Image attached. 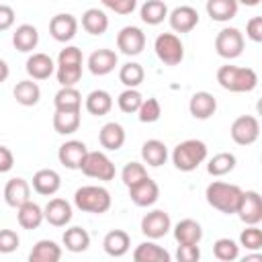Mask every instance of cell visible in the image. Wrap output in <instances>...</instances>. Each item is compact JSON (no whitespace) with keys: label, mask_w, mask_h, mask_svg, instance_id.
<instances>
[{"label":"cell","mask_w":262,"mask_h":262,"mask_svg":"<svg viewBox=\"0 0 262 262\" xmlns=\"http://www.w3.org/2000/svg\"><path fill=\"white\" fill-rule=\"evenodd\" d=\"M205 199L213 209H217L225 215H233L239 205V199H242V188L231 182L213 180L205 190Z\"/></svg>","instance_id":"cell-1"},{"label":"cell","mask_w":262,"mask_h":262,"mask_svg":"<svg viewBox=\"0 0 262 262\" xmlns=\"http://www.w3.org/2000/svg\"><path fill=\"white\" fill-rule=\"evenodd\" d=\"M217 82L223 90L229 92H252L258 86V74L252 68H239L227 63L217 70Z\"/></svg>","instance_id":"cell-2"},{"label":"cell","mask_w":262,"mask_h":262,"mask_svg":"<svg viewBox=\"0 0 262 262\" xmlns=\"http://www.w3.org/2000/svg\"><path fill=\"white\" fill-rule=\"evenodd\" d=\"M207 160V143L201 139H184L172 151V164L180 172H192Z\"/></svg>","instance_id":"cell-3"},{"label":"cell","mask_w":262,"mask_h":262,"mask_svg":"<svg viewBox=\"0 0 262 262\" xmlns=\"http://www.w3.org/2000/svg\"><path fill=\"white\" fill-rule=\"evenodd\" d=\"M111 203H113L111 192L104 186L86 184L74 192V205L84 213H94V215L106 213L111 209Z\"/></svg>","instance_id":"cell-4"},{"label":"cell","mask_w":262,"mask_h":262,"mask_svg":"<svg viewBox=\"0 0 262 262\" xmlns=\"http://www.w3.org/2000/svg\"><path fill=\"white\" fill-rule=\"evenodd\" d=\"M80 170L84 176L88 178H96V180H113L117 170H115V164L113 160L104 154V151H90L84 156L82 164H80Z\"/></svg>","instance_id":"cell-5"},{"label":"cell","mask_w":262,"mask_h":262,"mask_svg":"<svg viewBox=\"0 0 262 262\" xmlns=\"http://www.w3.org/2000/svg\"><path fill=\"white\" fill-rule=\"evenodd\" d=\"M154 51L166 66H178L184 59V45L174 33H160L154 41Z\"/></svg>","instance_id":"cell-6"},{"label":"cell","mask_w":262,"mask_h":262,"mask_svg":"<svg viewBox=\"0 0 262 262\" xmlns=\"http://www.w3.org/2000/svg\"><path fill=\"white\" fill-rule=\"evenodd\" d=\"M244 45H246L244 35L235 27H225L215 37V51L223 59H235V57H239L242 51H244Z\"/></svg>","instance_id":"cell-7"},{"label":"cell","mask_w":262,"mask_h":262,"mask_svg":"<svg viewBox=\"0 0 262 262\" xmlns=\"http://www.w3.org/2000/svg\"><path fill=\"white\" fill-rule=\"evenodd\" d=\"M229 135L237 145H252L260 137V121L254 115H242L233 119Z\"/></svg>","instance_id":"cell-8"},{"label":"cell","mask_w":262,"mask_h":262,"mask_svg":"<svg viewBox=\"0 0 262 262\" xmlns=\"http://www.w3.org/2000/svg\"><path fill=\"white\" fill-rule=\"evenodd\" d=\"M235 213L246 225H258L262 221V196H260V192L242 190V199H239Z\"/></svg>","instance_id":"cell-9"},{"label":"cell","mask_w":262,"mask_h":262,"mask_svg":"<svg viewBox=\"0 0 262 262\" xmlns=\"http://www.w3.org/2000/svg\"><path fill=\"white\" fill-rule=\"evenodd\" d=\"M172 229V219L166 211L162 209H154L149 213L143 215L141 219V233L147 237V239H160L164 237L168 231Z\"/></svg>","instance_id":"cell-10"},{"label":"cell","mask_w":262,"mask_h":262,"mask_svg":"<svg viewBox=\"0 0 262 262\" xmlns=\"http://www.w3.org/2000/svg\"><path fill=\"white\" fill-rule=\"evenodd\" d=\"M145 47V33L139 27H123L117 33V49L125 55H139Z\"/></svg>","instance_id":"cell-11"},{"label":"cell","mask_w":262,"mask_h":262,"mask_svg":"<svg viewBox=\"0 0 262 262\" xmlns=\"http://www.w3.org/2000/svg\"><path fill=\"white\" fill-rule=\"evenodd\" d=\"M129 199L133 201L135 207H151L160 199V186L154 178L145 176L129 186Z\"/></svg>","instance_id":"cell-12"},{"label":"cell","mask_w":262,"mask_h":262,"mask_svg":"<svg viewBox=\"0 0 262 262\" xmlns=\"http://www.w3.org/2000/svg\"><path fill=\"white\" fill-rule=\"evenodd\" d=\"M76 33H78V18L70 12H59L49 20V35L59 43L72 41Z\"/></svg>","instance_id":"cell-13"},{"label":"cell","mask_w":262,"mask_h":262,"mask_svg":"<svg viewBox=\"0 0 262 262\" xmlns=\"http://www.w3.org/2000/svg\"><path fill=\"white\" fill-rule=\"evenodd\" d=\"M88 154V147L84 141L80 139H70L66 143L59 145L57 149V160L61 166H66L68 170H80V164L84 160V156Z\"/></svg>","instance_id":"cell-14"},{"label":"cell","mask_w":262,"mask_h":262,"mask_svg":"<svg viewBox=\"0 0 262 262\" xmlns=\"http://www.w3.org/2000/svg\"><path fill=\"white\" fill-rule=\"evenodd\" d=\"M43 217L53 227H66L72 221V205L66 199H49V203L43 207Z\"/></svg>","instance_id":"cell-15"},{"label":"cell","mask_w":262,"mask_h":262,"mask_svg":"<svg viewBox=\"0 0 262 262\" xmlns=\"http://www.w3.org/2000/svg\"><path fill=\"white\" fill-rule=\"evenodd\" d=\"M168 23L174 33H190L199 25V12L192 6H176L172 12H168Z\"/></svg>","instance_id":"cell-16"},{"label":"cell","mask_w":262,"mask_h":262,"mask_svg":"<svg viewBox=\"0 0 262 262\" xmlns=\"http://www.w3.org/2000/svg\"><path fill=\"white\" fill-rule=\"evenodd\" d=\"M188 111H190V115H192L194 119L207 121V119H211V117L215 115V111H217V98H215L211 92H207V90L194 92V94L190 96V100H188Z\"/></svg>","instance_id":"cell-17"},{"label":"cell","mask_w":262,"mask_h":262,"mask_svg":"<svg viewBox=\"0 0 262 262\" xmlns=\"http://www.w3.org/2000/svg\"><path fill=\"white\" fill-rule=\"evenodd\" d=\"M33 190L37 194H43V196H51L59 190L61 186V176L53 170V168H41L33 174Z\"/></svg>","instance_id":"cell-18"},{"label":"cell","mask_w":262,"mask_h":262,"mask_svg":"<svg viewBox=\"0 0 262 262\" xmlns=\"http://www.w3.org/2000/svg\"><path fill=\"white\" fill-rule=\"evenodd\" d=\"M2 194H4V201H6L8 207L18 209L23 203H27V201L31 199V184H29L25 178H20V176L10 178V180L6 182Z\"/></svg>","instance_id":"cell-19"},{"label":"cell","mask_w":262,"mask_h":262,"mask_svg":"<svg viewBox=\"0 0 262 262\" xmlns=\"http://www.w3.org/2000/svg\"><path fill=\"white\" fill-rule=\"evenodd\" d=\"M117 61H119L117 53L113 49L102 47V49H96V51L90 53V57H88V70L94 76H106V74H111L115 70Z\"/></svg>","instance_id":"cell-20"},{"label":"cell","mask_w":262,"mask_h":262,"mask_svg":"<svg viewBox=\"0 0 262 262\" xmlns=\"http://www.w3.org/2000/svg\"><path fill=\"white\" fill-rule=\"evenodd\" d=\"M102 248H104V252H106L111 258H121V256H125V254L129 252V248H131V237H129V233L123 231V229H111V231L104 235V239H102Z\"/></svg>","instance_id":"cell-21"},{"label":"cell","mask_w":262,"mask_h":262,"mask_svg":"<svg viewBox=\"0 0 262 262\" xmlns=\"http://www.w3.org/2000/svg\"><path fill=\"white\" fill-rule=\"evenodd\" d=\"M27 74L31 80H47L55 72V61L47 53H33L27 59Z\"/></svg>","instance_id":"cell-22"},{"label":"cell","mask_w":262,"mask_h":262,"mask_svg":"<svg viewBox=\"0 0 262 262\" xmlns=\"http://www.w3.org/2000/svg\"><path fill=\"white\" fill-rule=\"evenodd\" d=\"M98 143L104 149H108V151L121 149L123 143H125V129H123V125H119L115 121L104 123L100 127V131H98Z\"/></svg>","instance_id":"cell-23"},{"label":"cell","mask_w":262,"mask_h":262,"mask_svg":"<svg viewBox=\"0 0 262 262\" xmlns=\"http://www.w3.org/2000/svg\"><path fill=\"white\" fill-rule=\"evenodd\" d=\"M16 221L23 229H37L45 217H43V207H39L35 201H27L16 209Z\"/></svg>","instance_id":"cell-24"},{"label":"cell","mask_w":262,"mask_h":262,"mask_svg":"<svg viewBox=\"0 0 262 262\" xmlns=\"http://www.w3.org/2000/svg\"><path fill=\"white\" fill-rule=\"evenodd\" d=\"M37 43H39V31H37V27L25 23V25H18L14 29V33H12V45H14V49H18L23 53H29V51H33L37 47Z\"/></svg>","instance_id":"cell-25"},{"label":"cell","mask_w":262,"mask_h":262,"mask_svg":"<svg viewBox=\"0 0 262 262\" xmlns=\"http://www.w3.org/2000/svg\"><path fill=\"white\" fill-rule=\"evenodd\" d=\"M133 260L135 262H170L172 256L168 250H164L156 242H143L133 250Z\"/></svg>","instance_id":"cell-26"},{"label":"cell","mask_w":262,"mask_h":262,"mask_svg":"<svg viewBox=\"0 0 262 262\" xmlns=\"http://www.w3.org/2000/svg\"><path fill=\"white\" fill-rule=\"evenodd\" d=\"M141 160H143V164H147L151 168H158V166L166 164V160H168L166 143L160 141V139H147L141 145Z\"/></svg>","instance_id":"cell-27"},{"label":"cell","mask_w":262,"mask_h":262,"mask_svg":"<svg viewBox=\"0 0 262 262\" xmlns=\"http://www.w3.org/2000/svg\"><path fill=\"white\" fill-rule=\"evenodd\" d=\"M174 239L178 244H199L203 239V227L194 219H180L174 225Z\"/></svg>","instance_id":"cell-28"},{"label":"cell","mask_w":262,"mask_h":262,"mask_svg":"<svg viewBox=\"0 0 262 262\" xmlns=\"http://www.w3.org/2000/svg\"><path fill=\"white\" fill-rule=\"evenodd\" d=\"M61 242L66 246L68 252H74V254H80V252H86L88 246H90V233L80 227V225H74V227H68L61 235Z\"/></svg>","instance_id":"cell-29"},{"label":"cell","mask_w":262,"mask_h":262,"mask_svg":"<svg viewBox=\"0 0 262 262\" xmlns=\"http://www.w3.org/2000/svg\"><path fill=\"white\" fill-rule=\"evenodd\" d=\"M205 8H207V14L211 16V20L227 23L237 14L239 4H237V0H207Z\"/></svg>","instance_id":"cell-30"},{"label":"cell","mask_w":262,"mask_h":262,"mask_svg":"<svg viewBox=\"0 0 262 262\" xmlns=\"http://www.w3.org/2000/svg\"><path fill=\"white\" fill-rule=\"evenodd\" d=\"M82 29L86 33L94 35V37L104 35L106 29H108V16H106V12L100 10V8H88V10H84V14H82Z\"/></svg>","instance_id":"cell-31"},{"label":"cell","mask_w":262,"mask_h":262,"mask_svg":"<svg viewBox=\"0 0 262 262\" xmlns=\"http://www.w3.org/2000/svg\"><path fill=\"white\" fill-rule=\"evenodd\" d=\"M84 106H86V111H88L90 115H94V117H104V115H108L111 108H113V96H111L106 90H102V88L92 90V92L86 96Z\"/></svg>","instance_id":"cell-32"},{"label":"cell","mask_w":262,"mask_h":262,"mask_svg":"<svg viewBox=\"0 0 262 262\" xmlns=\"http://www.w3.org/2000/svg\"><path fill=\"white\" fill-rule=\"evenodd\" d=\"M59 258H61V246H57L53 239H39L29 252L31 262H57Z\"/></svg>","instance_id":"cell-33"},{"label":"cell","mask_w":262,"mask_h":262,"mask_svg":"<svg viewBox=\"0 0 262 262\" xmlns=\"http://www.w3.org/2000/svg\"><path fill=\"white\" fill-rule=\"evenodd\" d=\"M55 111H80L82 108V94L76 86H61L53 96Z\"/></svg>","instance_id":"cell-34"},{"label":"cell","mask_w":262,"mask_h":262,"mask_svg":"<svg viewBox=\"0 0 262 262\" xmlns=\"http://www.w3.org/2000/svg\"><path fill=\"white\" fill-rule=\"evenodd\" d=\"M12 94H14V100L18 104H23V106H35L39 102V98H41V88L33 80H20V82H16Z\"/></svg>","instance_id":"cell-35"},{"label":"cell","mask_w":262,"mask_h":262,"mask_svg":"<svg viewBox=\"0 0 262 262\" xmlns=\"http://www.w3.org/2000/svg\"><path fill=\"white\" fill-rule=\"evenodd\" d=\"M139 16L145 25H160L164 23V18H168V6L164 0H145L139 8Z\"/></svg>","instance_id":"cell-36"},{"label":"cell","mask_w":262,"mask_h":262,"mask_svg":"<svg viewBox=\"0 0 262 262\" xmlns=\"http://www.w3.org/2000/svg\"><path fill=\"white\" fill-rule=\"evenodd\" d=\"M53 129L59 135H72L80 129V111H55Z\"/></svg>","instance_id":"cell-37"},{"label":"cell","mask_w":262,"mask_h":262,"mask_svg":"<svg viewBox=\"0 0 262 262\" xmlns=\"http://www.w3.org/2000/svg\"><path fill=\"white\" fill-rule=\"evenodd\" d=\"M233 168H235V156H233L231 151H219V154H215V156L209 160V164H207V172H209L211 176H215V178L229 174Z\"/></svg>","instance_id":"cell-38"},{"label":"cell","mask_w":262,"mask_h":262,"mask_svg":"<svg viewBox=\"0 0 262 262\" xmlns=\"http://www.w3.org/2000/svg\"><path fill=\"white\" fill-rule=\"evenodd\" d=\"M143 78H145V72H143L141 63H137V61H127L119 70V80L127 88H137L143 82Z\"/></svg>","instance_id":"cell-39"},{"label":"cell","mask_w":262,"mask_h":262,"mask_svg":"<svg viewBox=\"0 0 262 262\" xmlns=\"http://www.w3.org/2000/svg\"><path fill=\"white\" fill-rule=\"evenodd\" d=\"M213 256L221 262H231V260H237L239 256V246L229 239V237H219L215 244H213Z\"/></svg>","instance_id":"cell-40"},{"label":"cell","mask_w":262,"mask_h":262,"mask_svg":"<svg viewBox=\"0 0 262 262\" xmlns=\"http://www.w3.org/2000/svg\"><path fill=\"white\" fill-rule=\"evenodd\" d=\"M141 100H143V96H141V92H139L137 88H125V90L119 94L117 104H119V108H121L123 113L131 115V113H137Z\"/></svg>","instance_id":"cell-41"},{"label":"cell","mask_w":262,"mask_h":262,"mask_svg":"<svg viewBox=\"0 0 262 262\" xmlns=\"http://www.w3.org/2000/svg\"><path fill=\"white\" fill-rule=\"evenodd\" d=\"M162 115V106H160V100L158 98H143L139 108H137V119L141 123H156Z\"/></svg>","instance_id":"cell-42"},{"label":"cell","mask_w":262,"mask_h":262,"mask_svg":"<svg viewBox=\"0 0 262 262\" xmlns=\"http://www.w3.org/2000/svg\"><path fill=\"white\" fill-rule=\"evenodd\" d=\"M147 176V170H145V166L143 164H139V162H127L125 166H123V170H121V180H123V184L129 188L131 184H135V182H139L141 178H145Z\"/></svg>","instance_id":"cell-43"},{"label":"cell","mask_w":262,"mask_h":262,"mask_svg":"<svg viewBox=\"0 0 262 262\" xmlns=\"http://www.w3.org/2000/svg\"><path fill=\"white\" fill-rule=\"evenodd\" d=\"M55 76L61 86H76L82 78V66H55Z\"/></svg>","instance_id":"cell-44"},{"label":"cell","mask_w":262,"mask_h":262,"mask_svg":"<svg viewBox=\"0 0 262 262\" xmlns=\"http://www.w3.org/2000/svg\"><path fill=\"white\" fill-rule=\"evenodd\" d=\"M239 246H244L246 250L258 252L262 248V231L258 225H248L242 233H239Z\"/></svg>","instance_id":"cell-45"},{"label":"cell","mask_w":262,"mask_h":262,"mask_svg":"<svg viewBox=\"0 0 262 262\" xmlns=\"http://www.w3.org/2000/svg\"><path fill=\"white\" fill-rule=\"evenodd\" d=\"M84 57H82V49L76 45H68L59 51L57 55V63L55 66H82Z\"/></svg>","instance_id":"cell-46"},{"label":"cell","mask_w":262,"mask_h":262,"mask_svg":"<svg viewBox=\"0 0 262 262\" xmlns=\"http://www.w3.org/2000/svg\"><path fill=\"white\" fill-rule=\"evenodd\" d=\"M20 237L14 229H0V254H10L18 248Z\"/></svg>","instance_id":"cell-47"},{"label":"cell","mask_w":262,"mask_h":262,"mask_svg":"<svg viewBox=\"0 0 262 262\" xmlns=\"http://www.w3.org/2000/svg\"><path fill=\"white\" fill-rule=\"evenodd\" d=\"M199 258H201L199 244H178V250H176L178 262H196Z\"/></svg>","instance_id":"cell-48"},{"label":"cell","mask_w":262,"mask_h":262,"mask_svg":"<svg viewBox=\"0 0 262 262\" xmlns=\"http://www.w3.org/2000/svg\"><path fill=\"white\" fill-rule=\"evenodd\" d=\"M108 10L125 16V14H131L135 8H137V0H100Z\"/></svg>","instance_id":"cell-49"},{"label":"cell","mask_w":262,"mask_h":262,"mask_svg":"<svg viewBox=\"0 0 262 262\" xmlns=\"http://www.w3.org/2000/svg\"><path fill=\"white\" fill-rule=\"evenodd\" d=\"M246 35L254 43H262V16H252L246 23Z\"/></svg>","instance_id":"cell-50"},{"label":"cell","mask_w":262,"mask_h":262,"mask_svg":"<svg viewBox=\"0 0 262 262\" xmlns=\"http://www.w3.org/2000/svg\"><path fill=\"white\" fill-rule=\"evenodd\" d=\"M14 10L8 4H0V31H8L14 25Z\"/></svg>","instance_id":"cell-51"},{"label":"cell","mask_w":262,"mask_h":262,"mask_svg":"<svg viewBox=\"0 0 262 262\" xmlns=\"http://www.w3.org/2000/svg\"><path fill=\"white\" fill-rule=\"evenodd\" d=\"M14 166V156L6 145H0V174L10 172Z\"/></svg>","instance_id":"cell-52"},{"label":"cell","mask_w":262,"mask_h":262,"mask_svg":"<svg viewBox=\"0 0 262 262\" xmlns=\"http://www.w3.org/2000/svg\"><path fill=\"white\" fill-rule=\"evenodd\" d=\"M8 76H10V68H8V63L0 57V84H2V82H6V80H8Z\"/></svg>","instance_id":"cell-53"},{"label":"cell","mask_w":262,"mask_h":262,"mask_svg":"<svg viewBox=\"0 0 262 262\" xmlns=\"http://www.w3.org/2000/svg\"><path fill=\"white\" fill-rule=\"evenodd\" d=\"M237 4H244V6H258L260 0H237Z\"/></svg>","instance_id":"cell-54"}]
</instances>
